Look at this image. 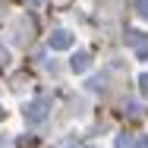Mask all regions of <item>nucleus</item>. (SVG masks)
Listing matches in <instances>:
<instances>
[{
	"instance_id": "nucleus-1",
	"label": "nucleus",
	"mask_w": 148,
	"mask_h": 148,
	"mask_svg": "<svg viewBox=\"0 0 148 148\" xmlns=\"http://www.w3.org/2000/svg\"><path fill=\"white\" fill-rule=\"evenodd\" d=\"M22 117H25V123H29V126H41V123L47 120V104H44L41 98H35V101H29V104H25Z\"/></svg>"
},
{
	"instance_id": "nucleus-2",
	"label": "nucleus",
	"mask_w": 148,
	"mask_h": 148,
	"mask_svg": "<svg viewBox=\"0 0 148 148\" xmlns=\"http://www.w3.org/2000/svg\"><path fill=\"white\" fill-rule=\"evenodd\" d=\"M73 41H76V38H73L69 32L57 29V32H51V38H47V47H51V51H69V47H73Z\"/></svg>"
},
{
	"instance_id": "nucleus-3",
	"label": "nucleus",
	"mask_w": 148,
	"mask_h": 148,
	"mask_svg": "<svg viewBox=\"0 0 148 148\" xmlns=\"http://www.w3.org/2000/svg\"><path fill=\"white\" fill-rule=\"evenodd\" d=\"M69 66H73V73H85V69L91 66V57H88V54H73Z\"/></svg>"
},
{
	"instance_id": "nucleus-4",
	"label": "nucleus",
	"mask_w": 148,
	"mask_h": 148,
	"mask_svg": "<svg viewBox=\"0 0 148 148\" xmlns=\"http://www.w3.org/2000/svg\"><path fill=\"white\" fill-rule=\"evenodd\" d=\"M126 44H132V47H142V32L129 29V32H126Z\"/></svg>"
},
{
	"instance_id": "nucleus-5",
	"label": "nucleus",
	"mask_w": 148,
	"mask_h": 148,
	"mask_svg": "<svg viewBox=\"0 0 148 148\" xmlns=\"http://www.w3.org/2000/svg\"><path fill=\"white\" fill-rule=\"evenodd\" d=\"M136 13H139L142 19H148V0H136Z\"/></svg>"
},
{
	"instance_id": "nucleus-6",
	"label": "nucleus",
	"mask_w": 148,
	"mask_h": 148,
	"mask_svg": "<svg viewBox=\"0 0 148 148\" xmlns=\"http://www.w3.org/2000/svg\"><path fill=\"white\" fill-rule=\"evenodd\" d=\"M6 63H10V51H6V47H0V69H3Z\"/></svg>"
},
{
	"instance_id": "nucleus-7",
	"label": "nucleus",
	"mask_w": 148,
	"mask_h": 148,
	"mask_svg": "<svg viewBox=\"0 0 148 148\" xmlns=\"http://www.w3.org/2000/svg\"><path fill=\"white\" fill-rule=\"evenodd\" d=\"M88 88H91V91H98V88H104V79H88Z\"/></svg>"
},
{
	"instance_id": "nucleus-8",
	"label": "nucleus",
	"mask_w": 148,
	"mask_h": 148,
	"mask_svg": "<svg viewBox=\"0 0 148 148\" xmlns=\"http://www.w3.org/2000/svg\"><path fill=\"white\" fill-rule=\"evenodd\" d=\"M139 88H142V95H148V73L139 76Z\"/></svg>"
},
{
	"instance_id": "nucleus-9",
	"label": "nucleus",
	"mask_w": 148,
	"mask_h": 148,
	"mask_svg": "<svg viewBox=\"0 0 148 148\" xmlns=\"http://www.w3.org/2000/svg\"><path fill=\"white\" fill-rule=\"evenodd\" d=\"M117 148H129V136H117Z\"/></svg>"
},
{
	"instance_id": "nucleus-10",
	"label": "nucleus",
	"mask_w": 148,
	"mask_h": 148,
	"mask_svg": "<svg viewBox=\"0 0 148 148\" xmlns=\"http://www.w3.org/2000/svg\"><path fill=\"white\" fill-rule=\"evenodd\" d=\"M136 148H148V136H142V139L136 142Z\"/></svg>"
},
{
	"instance_id": "nucleus-11",
	"label": "nucleus",
	"mask_w": 148,
	"mask_h": 148,
	"mask_svg": "<svg viewBox=\"0 0 148 148\" xmlns=\"http://www.w3.org/2000/svg\"><path fill=\"white\" fill-rule=\"evenodd\" d=\"M22 3H29V6H41L44 0H22Z\"/></svg>"
},
{
	"instance_id": "nucleus-12",
	"label": "nucleus",
	"mask_w": 148,
	"mask_h": 148,
	"mask_svg": "<svg viewBox=\"0 0 148 148\" xmlns=\"http://www.w3.org/2000/svg\"><path fill=\"white\" fill-rule=\"evenodd\" d=\"M0 117H3V107H0Z\"/></svg>"
},
{
	"instance_id": "nucleus-13",
	"label": "nucleus",
	"mask_w": 148,
	"mask_h": 148,
	"mask_svg": "<svg viewBox=\"0 0 148 148\" xmlns=\"http://www.w3.org/2000/svg\"><path fill=\"white\" fill-rule=\"evenodd\" d=\"M88 148H95V145H88Z\"/></svg>"
}]
</instances>
